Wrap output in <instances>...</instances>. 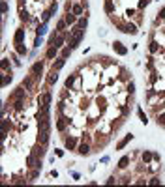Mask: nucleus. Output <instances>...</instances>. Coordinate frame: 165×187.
<instances>
[{
    "label": "nucleus",
    "mask_w": 165,
    "mask_h": 187,
    "mask_svg": "<svg viewBox=\"0 0 165 187\" xmlns=\"http://www.w3.org/2000/svg\"><path fill=\"white\" fill-rule=\"evenodd\" d=\"M41 73H43V62H36V64L32 66V69H30V75L38 81V79L41 77Z\"/></svg>",
    "instance_id": "nucleus-1"
},
{
    "label": "nucleus",
    "mask_w": 165,
    "mask_h": 187,
    "mask_svg": "<svg viewBox=\"0 0 165 187\" xmlns=\"http://www.w3.org/2000/svg\"><path fill=\"white\" fill-rule=\"evenodd\" d=\"M38 142H39V144H43V146H47V142H49V129H39Z\"/></svg>",
    "instance_id": "nucleus-2"
},
{
    "label": "nucleus",
    "mask_w": 165,
    "mask_h": 187,
    "mask_svg": "<svg viewBox=\"0 0 165 187\" xmlns=\"http://www.w3.org/2000/svg\"><path fill=\"white\" fill-rule=\"evenodd\" d=\"M77 154H79V155H88V154H90V144L83 140V142L77 146Z\"/></svg>",
    "instance_id": "nucleus-3"
},
{
    "label": "nucleus",
    "mask_w": 165,
    "mask_h": 187,
    "mask_svg": "<svg viewBox=\"0 0 165 187\" xmlns=\"http://www.w3.org/2000/svg\"><path fill=\"white\" fill-rule=\"evenodd\" d=\"M56 54H58V47L49 45V49H47V52H45V58H47V60H54Z\"/></svg>",
    "instance_id": "nucleus-4"
},
{
    "label": "nucleus",
    "mask_w": 165,
    "mask_h": 187,
    "mask_svg": "<svg viewBox=\"0 0 165 187\" xmlns=\"http://www.w3.org/2000/svg\"><path fill=\"white\" fill-rule=\"evenodd\" d=\"M77 79H79V75H77V73H71V75H70V77L66 79V82H64V86H66V90H71Z\"/></svg>",
    "instance_id": "nucleus-5"
},
{
    "label": "nucleus",
    "mask_w": 165,
    "mask_h": 187,
    "mask_svg": "<svg viewBox=\"0 0 165 187\" xmlns=\"http://www.w3.org/2000/svg\"><path fill=\"white\" fill-rule=\"evenodd\" d=\"M68 125H70V118L60 116V118H58V122H56V129H58V131H64Z\"/></svg>",
    "instance_id": "nucleus-6"
},
{
    "label": "nucleus",
    "mask_w": 165,
    "mask_h": 187,
    "mask_svg": "<svg viewBox=\"0 0 165 187\" xmlns=\"http://www.w3.org/2000/svg\"><path fill=\"white\" fill-rule=\"evenodd\" d=\"M113 49H115V52H118L120 56L128 54V49H126V47H124V45H122L120 41H115V43H113Z\"/></svg>",
    "instance_id": "nucleus-7"
},
{
    "label": "nucleus",
    "mask_w": 165,
    "mask_h": 187,
    "mask_svg": "<svg viewBox=\"0 0 165 187\" xmlns=\"http://www.w3.org/2000/svg\"><path fill=\"white\" fill-rule=\"evenodd\" d=\"M77 137H70V139H66V150H77Z\"/></svg>",
    "instance_id": "nucleus-8"
},
{
    "label": "nucleus",
    "mask_w": 165,
    "mask_h": 187,
    "mask_svg": "<svg viewBox=\"0 0 165 187\" xmlns=\"http://www.w3.org/2000/svg\"><path fill=\"white\" fill-rule=\"evenodd\" d=\"M64 19H66V22H68L70 26H73V24H77V15H75V13H71V11H66V15H64Z\"/></svg>",
    "instance_id": "nucleus-9"
},
{
    "label": "nucleus",
    "mask_w": 165,
    "mask_h": 187,
    "mask_svg": "<svg viewBox=\"0 0 165 187\" xmlns=\"http://www.w3.org/2000/svg\"><path fill=\"white\" fill-rule=\"evenodd\" d=\"M148 51H150L152 54H158V52L162 51V47H160V41H158V39H152V41H150V45H148Z\"/></svg>",
    "instance_id": "nucleus-10"
},
{
    "label": "nucleus",
    "mask_w": 165,
    "mask_h": 187,
    "mask_svg": "<svg viewBox=\"0 0 165 187\" xmlns=\"http://www.w3.org/2000/svg\"><path fill=\"white\" fill-rule=\"evenodd\" d=\"M24 107H26V105H24V99H15V103L11 105V109H13L15 112H23Z\"/></svg>",
    "instance_id": "nucleus-11"
},
{
    "label": "nucleus",
    "mask_w": 165,
    "mask_h": 187,
    "mask_svg": "<svg viewBox=\"0 0 165 187\" xmlns=\"http://www.w3.org/2000/svg\"><path fill=\"white\" fill-rule=\"evenodd\" d=\"M124 34L135 36V34H137V24H133V22H128V24L124 26Z\"/></svg>",
    "instance_id": "nucleus-12"
},
{
    "label": "nucleus",
    "mask_w": 165,
    "mask_h": 187,
    "mask_svg": "<svg viewBox=\"0 0 165 187\" xmlns=\"http://www.w3.org/2000/svg\"><path fill=\"white\" fill-rule=\"evenodd\" d=\"M23 41H24V30H21V28H19V30L15 32V36H13V43H15V45H19V43H23Z\"/></svg>",
    "instance_id": "nucleus-13"
},
{
    "label": "nucleus",
    "mask_w": 165,
    "mask_h": 187,
    "mask_svg": "<svg viewBox=\"0 0 165 187\" xmlns=\"http://www.w3.org/2000/svg\"><path fill=\"white\" fill-rule=\"evenodd\" d=\"M66 39H68V36H66V34H60V36H56V37H54V43H53V45L60 49V47L66 43Z\"/></svg>",
    "instance_id": "nucleus-14"
},
{
    "label": "nucleus",
    "mask_w": 165,
    "mask_h": 187,
    "mask_svg": "<svg viewBox=\"0 0 165 187\" xmlns=\"http://www.w3.org/2000/svg\"><path fill=\"white\" fill-rule=\"evenodd\" d=\"M141 159H143V163H145V165H150V161L154 159V155H152V152L145 150V152L141 154Z\"/></svg>",
    "instance_id": "nucleus-15"
},
{
    "label": "nucleus",
    "mask_w": 165,
    "mask_h": 187,
    "mask_svg": "<svg viewBox=\"0 0 165 187\" xmlns=\"http://www.w3.org/2000/svg\"><path fill=\"white\" fill-rule=\"evenodd\" d=\"M64 64H66V58L60 56V58H56V62L53 64V69H54V71H60V69L64 67Z\"/></svg>",
    "instance_id": "nucleus-16"
},
{
    "label": "nucleus",
    "mask_w": 165,
    "mask_h": 187,
    "mask_svg": "<svg viewBox=\"0 0 165 187\" xmlns=\"http://www.w3.org/2000/svg\"><path fill=\"white\" fill-rule=\"evenodd\" d=\"M24 90H26L24 86H21V88H17V92H15V94L11 96V99H24Z\"/></svg>",
    "instance_id": "nucleus-17"
},
{
    "label": "nucleus",
    "mask_w": 165,
    "mask_h": 187,
    "mask_svg": "<svg viewBox=\"0 0 165 187\" xmlns=\"http://www.w3.org/2000/svg\"><path fill=\"white\" fill-rule=\"evenodd\" d=\"M131 139H133V135H126V137H124V139H122V140L116 144V150H122V148H124V146H126V144L131 140Z\"/></svg>",
    "instance_id": "nucleus-18"
},
{
    "label": "nucleus",
    "mask_w": 165,
    "mask_h": 187,
    "mask_svg": "<svg viewBox=\"0 0 165 187\" xmlns=\"http://www.w3.org/2000/svg\"><path fill=\"white\" fill-rule=\"evenodd\" d=\"M56 79H58L56 71H54V69H51V73H49V77H47V84H49V86H51V84H54V82H56Z\"/></svg>",
    "instance_id": "nucleus-19"
},
{
    "label": "nucleus",
    "mask_w": 165,
    "mask_h": 187,
    "mask_svg": "<svg viewBox=\"0 0 165 187\" xmlns=\"http://www.w3.org/2000/svg\"><path fill=\"white\" fill-rule=\"evenodd\" d=\"M83 7H85L83 4H73V6H71V13H75V15H81V13H83Z\"/></svg>",
    "instance_id": "nucleus-20"
},
{
    "label": "nucleus",
    "mask_w": 165,
    "mask_h": 187,
    "mask_svg": "<svg viewBox=\"0 0 165 187\" xmlns=\"http://www.w3.org/2000/svg\"><path fill=\"white\" fill-rule=\"evenodd\" d=\"M86 24H88L86 17H79V19H77V24H75V26H77V28H83V30H85V28H86Z\"/></svg>",
    "instance_id": "nucleus-21"
},
{
    "label": "nucleus",
    "mask_w": 165,
    "mask_h": 187,
    "mask_svg": "<svg viewBox=\"0 0 165 187\" xmlns=\"http://www.w3.org/2000/svg\"><path fill=\"white\" fill-rule=\"evenodd\" d=\"M66 26H68L66 19H60V21L56 22V32H64V30H66Z\"/></svg>",
    "instance_id": "nucleus-22"
},
{
    "label": "nucleus",
    "mask_w": 165,
    "mask_h": 187,
    "mask_svg": "<svg viewBox=\"0 0 165 187\" xmlns=\"http://www.w3.org/2000/svg\"><path fill=\"white\" fill-rule=\"evenodd\" d=\"M15 51H17V54H21V56H26V47L23 45V43H19V45H15Z\"/></svg>",
    "instance_id": "nucleus-23"
},
{
    "label": "nucleus",
    "mask_w": 165,
    "mask_h": 187,
    "mask_svg": "<svg viewBox=\"0 0 165 187\" xmlns=\"http://www.w3.org/2000/svg\"><path fill=\"white\" fill-rule=\"evenodd\" d=\"M128 163H130V155H124V157L118 161V169H128Z\"/></svg>",
    "instance_id": "nucleus-24"
},
{
    "label": "nucleus",
    "mask_w": 165,
    "mask_h": 187,
    "mask_svg": "<svg viewBox=\"0 0 165 187\" xmlns=\"http://www.w3.org/2000/svg\"><path fill=\"white\" fill-rule=\"evenodd\" d=\"M41 97H43V107H51V92H45Z\"/></svg>",
    "instance_id": "nucleus-25"
},
{
    "label": "nucleus",
    "mask_w": 165,
    "mask_h": 187,
    "mask_svg": "<svg viewBox=\"0 0 165 187\" xmlns=\"http://www.w3.org/2000/svg\"><path fill=\"white\" fill-rule=\"evenodd\" d=\"M32 79H34V77L30 75V77H26V79L23 81V86H24L26 90H32Z\"/></svg>",
    "instance_id": "nucleus-26"
},
{
    "label": "nucleus",
    "mask_w": 165,
    "mask_h": 187,
    "mask_svg": "<svg viewBox=\"0 0 165 187\" xmlns=\"http://www.w3.org/2000/svg\"><path fill=\"white\" fill-rule=\"evenodd\" d=\"M105 11H107V13H113V11H115V4H113V0H105Z\"/></svg>",
    "instance_id": "nucleus-27"
},
{
    "label": "nucleus",
    "mask_w": 165,
    "mask_h": 187,
    "mask_svg": "<svg viewBox=\"0 0 165 187\" xmlns=\"http://www.w3.org/2000/svg\"><path fill=\"white\" fill-rule=\"evenodd\" d=\"M156 122H158V125H163V127H165V112H158Z\"/></svg>",
    "instance_id": "nucleus-28"
},
{
    "label": "nucleus",
    "mask_w": 165,
    "mask_h": 187,
    "mask_svg": "<svg viewBox=\"0 0 165 187\" xmlns=\"http://www.w3.org/2000/svg\"><path fill=\"white\" fill-rule=\"evenodd\" d=\"M19 17H21V21H28L30 17H28V13L23 9V6H19Z\"/></svg>",
    "instance_id": "nucleus-29"
},
{
    "label": "nucleus",
    "mask_w": 165,
    "mask_h": 187,
    "mask_svg": "<svg viewBox=\"0 0 165 187\" xmlns=\"http://www.w3.org/2000/svg\"><path fill=\"white\" fill-rule=\"evenodd\" d=\"M71 51H73V49L68 45V47H64V49H62V54H60V56H62V58H68V56L71 54Z\"/></svg>",
    "instance_id": "nucleus-30"
},
{
    "label": "nucleus",
    "mask_w": 165,
    "mask_h": 187,
    "mask_svg": "<svg viewBox=\"0 0 165 187\" xmlns=\"http://www.w3.org/2000/svg\"><path fill=\"white\" fill-rule=\"evenodd\" d=\"M11 82V73L8 75V73H4L2 75V86H6V84H9Z\"/></svg>",
    "instance_id": "nucleus-31"
},
{
    "label": "nucleus",
    "mask_w": 165,
    "mask_h": 187,
    "mask_svg": "<svg viewBox=\"0 0 165 187\" xmlns=\"http://www.w3.org/2000/svg\"><path fill=\"white\" fill-rule=\"evenodd\" d=\"M126 90H128V92H130V96H131V94L135 92V82H133V81H128V84H126Z\"/></svg>",
    "instance_id": "nucleus-32"
},
{
    "label": "nucleus",
    "mask_w": 165,
    "mask_h": 187,
    "mask_svg": "<svg viewBox=\"0 0 165 187\" xmlns=\"http://www.w3.org/2000/svg\"><path fill=\"white\" fill-rule=\"evenodd\" d=\"M51 15H53V11H51V9H49V11H43V15H41V22L45 24V22L49 21V17H51Z\"/></svg>",
    "instance_id": "nucleus-33"
},
{
    "label": "nucleus",
    "mask_w": 165,
    "mask_h": 187,
    "mask_svg": "<svg viewBox=\"0 0 165 187\" xmlns=\"http://www.w3.org/2000/svg\"><path fill=\"white\" fill-rule=\"evenodd\" d=\"M137 114H139V118H141V122H143V124H147V122H148V120H147V114L143 112V109H141V107L137 109Z\"/></svg>",
    "instance_id": "nucleus-34"
},
{
    "label": "nucleus",
    "mask_w": 165,
    "mask_h": 187,
    "mask_svg": "<svg viewBox=\"0 0 165 187\" xmlns=\"http://www.w3.org/2000/svg\"><path fill=\"white\" fill-rule=\"evenodd\" d=\"M45 32H47V28H45V24H43V22H41V24H39V26H38V30H36V34H38V36H43V34H45Z\"/></svg>",
    "instance_id": "nucleus-35"
},
{
    "label": "nucleus",
    "mask_w": 165,
    "mask_h": 187,
    "mask_svg": "<svg viewBox=\"0 0 165 187\" xmlns=\"http://www.w3.org/2000/svg\"><path fill=\"white\" fill-rule=\"evenodd\" d=\"M0 66H2V73H6V71L9 69V62H8V60H2V64H0Z\"/></svg>",
    "instance_id": "nucleus-36"
},
{
    "label": "nucleus",
    "mask_w": 165,
    "mask_h": 187,
    "mask_svg": "<svg viewBox=\"0 0 165 187\" xmlns=\"http://www.w3.org/2000/svg\"><path fill=\"white\" fill-rule=\"evenodd\" d=\"M148 184H150V185H158V184H162V180H160L158 176H154V178H152V180H150Z\"/></svg>",
    "instance_id": "nucleus-37"
},
{
    "label": "nucleus",
    "mask_w": 165,
    "mask_h": 187,
    "mask_svg": "<svg viewBox=\"0 0 165 187\" xmlns=\"http://www.w3.org/2000/svg\"><path fill=\"white\" fill-rule=\"evenodd\" d=\"M147 6H148V0H139V9H143Z\"/></svg>",
    "instance_id": "nucleus-38"
},
{
    "label": "nucleus",
    "mask_w": 165,
    "mask_h": 187,
    "mask_svg": "<svg viewBox=\"0 0 165 187\" xmlns=\"http://www.w3.org/2000/svg\"><path fill=\"white\" fill-rule=\"evenodd\" d=\"M133 15H135V9H128V11H126V17H128V19H131Z\"/></svg>",
    "instance_id": "nucleus-39"
},
{
    "label": "nucleus",
    "mask_w": 165,
    "mask_h": 187,
    "mask_svg": "<svg viewBox=\"0 0 165 187\" xmlns=\"http://www.w3.org/2000/svg\"><path fill=\"white\" fill-rule=\"evenodd\" d=\"M0 9H2V13H8V4H6V2H2V6H0Z\"/></svg>",
    "instance_id": "nucleus-40"
},
{
    "label": "nucleus",
    "mask_w": 165,
    "mask_h": 187,
    "mask_svg": "<svg viewBox=\"0 0 165 187\" xmlns=\"http://www.w3.org/2000/svg\"><path fill=\"white\" fill-rule=\"evenodd\" d=\"M39 45H41V37H39V36H38V37H36V39H34V47H39Z\"/></svg>",
    "instance_id": "nucleus-41"
},
{
    "label": "nucleus",
    "mask_w": 165,
    "mask_h": 187,
    "mask_svg": "<svg viewBox=\"0 0 165 187\" xmlns=\"http://www.w3.org/2000/svg\"><path fill=\"white\" fill-rule=\"evenodd\" d=\"M116 180H118V178H116V176H111V178H109V180H107V184H109V185H111V184H116Z\"/></svg>",
    "instance_id": "nucleus-42"
},
{
    "label": "nucleus",
    "mask_w": 165,
    "mask_h": 187,
    "mask_svg": "<svg viewBox=\"0 0 165 187\" xmlns=\"http://www.w3.org/2000/svg\"><path fill=\"white\" fill-rule=\"evenodd\" d=\"M158 15H160V19H165V7H162V9H160V13H158Z\"/></svg>",
    "instance_id": "nucleus-43"
},
{
    "label": "nucleus",
    "mask_w": 165,
    "mask_h": 187,
    "mask_svg": "<svg viewBox=\"0 0 165 187\" xmlns=\"http://www.w3.org/2000/svg\"><path fill=\"white\" fill-rule=\"evenodd\" d=\"M54 154H56L58 157H62V155H64V152H62V150H54Z\"/></svg>",
    "instance_id": "nucleus-44"
}]
</instances>
